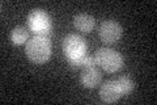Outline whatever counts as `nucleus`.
Here are the masks:
<instances>
[{
	"label": "nucleus",
	"mask_w": 157,
	"mask_h": 105,
	"mask_svg": "<svg viewBox=\"0 0 157 105\" xmlns=\"http://www.w3.org/2000/svg\"><path fill=\"white\" fill-rule=\"evenodd\" d=\"M122 96V91L117 80H107L100 88V97L105 103H114Z\"/></svg>",
	"instance_id": "6"
},
{
	"label": "nucleus",
	"mask_w": 157,
	"mask_h": 105,
	"mask_svg": "<svg viewBox=\"0 0 157 105\" xmlns=\"http://www.w3.org/2000/svg\"><path fill=\"white\" fill-rule=\"evenodd\" d=\"M85 49H86V45L84 38H81L77 34H68L63 39V51H64L70 62L84 55Z\"/></svg>",
	"instance_id": "4"
},
{
	"label": "nucleus",
	"mask_w": 157,
	"mask_h": 105,
	"mask_svg": "<svg viewBox=\"0 0 157 105\" xmlns=\"http://www.w3.org/2000/svg\"><path fill=\"white\" fill-rule=\"evenodd\" d=\"M29 36V32L26 28L24 26H16L12 30V34H11V38H12V42L14 45H21L26 41V38Z\"/></svg>",
	"instance_id": "9"
},
{
	"label": "nucleus",
	"mask_w": 157,
	"mask_h": 105,
	"mask_svg": "<svg viewBox=\"0 0 157 105\" xmlns=\"http://www.w3.org/2000/svg\"><path fill=\"white\" fill-rule=\"evenodd\" d=\"M117 82H118V84H119L122 95H126V93H128L134 89V80L128 76H121V78L117 79Z\"/></svg>",
	"instance_id": "11"
},
{
	"label": "nucleus",
	"mask_w": 157,
	"mask_h": 105,
	"mask_svg": "<svg viewBox=\"0 0 157 105\" xmlns=\"http://www.w3.org/2000/svg\"><path fill=\"white\" fill-rule=\"evenodd\" d=\"M80 82L85 88H94L101 82V74L96 67L84 68L80 75Z\"/></svg>",
	"instance_id": "7"
},
{
	"label": "nucleus",
	"mask_w": 157,
	"mask_h": 105,
	"mask_svg": "<svg viewBox=\"0 0 157 105\" xmlns=\"http://www.w3.org/2000/svg\"><path fill=\"white\" fill-rule=\"evenodd\" d=\"M25 53L32 62L37 64H42L51 55V42L47 36L36 34L26 42Z\"/></svg>",
	"instance_id": "1"
},
{
	"label": "nucleus",
	"mask_w": 157,
	"mask_h": 105,
	"mask_svg": "<svg viewBox=\"0 0 157 105\" xmlns=\"http://www.w3.org/2000/svg\"><path fill=\"white\" fill-rule=\"evenodd\" d=\"M94 58L97 64H100L105 71H109V72H115L123 66V58H122V55L119 53H117L115 50L109 47L98 49Z\"/></svg>",
	"instance_id": "2"
},
{
	"label": "nucleus",
	"mask_w": 157,
	"mask_h": 105,
	"mask_svg": "<svg viewBox=\"0 0 157 105\" xmlns=\"http://www.w3.org/2000/svg\"><path fill=\"white\" fill-rule=\"evenodd\" d=\"M72 64H75V66H80V67H84V68H88V67H94V64L97 63L96 62V58H93L90 55H81L80 58L75 59V61H71Z\"/></svg>",
	"instance_id": "10"
},
{
	"label": "nucleus",
	"mask_w": 157,
	"mask_h": 105,
	"mask_svg": "<svg viewBox=\"0 0 157 105\" xmlns=\"http://www.w3.org/2000/svg\"><path fill=\"white\" fill-rule=\"evenodd\" d=\"M98 34H100V38L104 43H115L122 37V26L114 20H105L100 25Z\"/></svg>",
	"instance_id": "5"
},
{
	"label": "nucleus",
	"mask_w": 157,
	"mask_h": 105,
	"mask_svg": "<svg viewBox=\"0 0 157 105\" xmlns=\"http://www.w3.org/2000/svg\"><path fill=\"white\" fill-rule=\"evenodd\" d=\"M73 24L77 30L84 32V33H89L93 28H94V18L88 13H78L73 18Z\"/></svg>",
	"instance_id": "8"
},
{
	"label": "nucleus",
	"mask_w": 157,
	"mask_h": 105,
	"mask_svg": "<svg viewBox=\"0 0 157 105\" xmlns=\"http://www.w3.org/2000/svg\"><path fill=\"white\" fill-rule=\"evenodd\" d=\"M29 29L39 36H47L51 29V20L50 16L43 9H34L28 16Z\"/></svg>",
	"instance_id": "3"
}]
</instances>
